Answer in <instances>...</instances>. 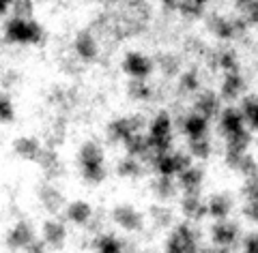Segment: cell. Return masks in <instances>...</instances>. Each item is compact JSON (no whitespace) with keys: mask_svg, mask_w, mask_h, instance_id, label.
I'll list each match as a JSON object with an SVG mask.
<instances>
[{"mask_svg":"<svg viewBox=\"0 0 258 253\" xmlns=\"http://www.w3.org/2000/svg\"><path fill=\"white\" fill-rule=\"evenodd\" d=\"M41 240L52 249L64 247V240H67V227H64V223L60 221V219H47V221H43Z\"/></svg>","mask_w":258,"mask_h":253,"instance_id":"cell-15","label":"cell"},{"mask_svg":"<svg viewBox=\"0 0 258 253\" xmlns=\"http://www.w3.org/2000/svg\"><path fill=\"white\" fill-rule=\"evenodd\" d=\"M179 13L187 20H200L205 18V3H200V0H183V3H179Z\"/></svg>","mask_w":258,"mask_h":253,"instance_id":"cell-37","label":"cell"},{"mask_svg":"<svg viewBox=\"0 0 258 253\" xmlns=\"http://www.w3.org/2000/svg\"><path fill=\"white\" fill-rule=\"evenodd\" d=\"M249 144H252V131H249V129H243V131L226 137V152L245 154L249 150Z\"/></svg>","mask_w":258,"mask_h":253,"instance_id":"cell-27","label":"cell"},{"mask_svg":"<svg viewBox=\"0 0 258 253\" xmlns=\"http://www.w3.org/2000/svg\"><path fill=\"white\" fill-rule=\"evenodd\" d=\"M151 189H153V193H155L161 202H166V200L174 198L176 189H179V183H174L172 178H166V176H157L155 181L151 183Z\"/></svg>","mask_w":258,"mask_h":253,"instance_id":"cell-29","label":"cell"},{"mask_svg":"<svg viewBox=\"0 0 258 253\" xmlns=\"http://www.w3.org/2000/svg\"><path fill=\"white\" fill-rule=\"evenodd\" d=\"M203 183H205V170L198 165H191L179 176V189L183 191V195H200L203 193Z\"/></svg>","mask_w":258,"mask_h":253,"instance_id":"cell-18","label":"cell"},{"mask_svg":"<svg viewBox=\"0 0 258 253\" xmlns=\"http://www.w3.org/2000/svg\"><path fill=\"white\" fill-rule=\"evenodd\" d=\"M151 165L157 172V176L179 178L185 170L191 167V157L187 152H168V154H155L151 157Z\"/></svg>","mask_w":258,"mask_h":253,"instance_id":"cell-5","label":"cell"},{"mask_svg":"<svg viewBox=\"0 0 258 253\" xmlns=\"http://www.w3.org/2000/svg\"><path fill=\"white\" fill-rule=\"evenodd\" d=\"M179 208L187 221H200L203 217L209 215V206L200 200V195H183L179 202Z\"/></svg>","mask_w":258,"mask_h":253,"instance_id":"cell-21","label":"cell"},{"mask_svg":"<svg viewBox=\"0 0 258 253\" xmlns=\"http://www.w3.org/2000/svg\"><path fill=\"white\" fill-rule=\"evenodd\" d=\"M45 247H47V244H45L41 238H37L26 251H24V253H45Z\"/></svg>","mask_w":258,"mask_h":253,"instance_id":"cell-45","label":"cell"},{"mask_svg":"<svg viewBox=\"0 0 258 253\" xmlns=\"http://www.w3.org/2000/svg\"><path fill=\"white\" fill-rule=\"evenodd\" d=\"M211 69H222L224 75L226 73H239V58L235 50L224 47V50L211 54Z\"/></svg>","mask_w":258,"mask_h":253,"instance_id":"cell-23","label":"cell"},{"mask_svg":"<svg viewBox=\"0 0 258 253\" xmlns=\"http://www.w3.org/2000/svg\"><path fill=\"white\" fill-rule=\"evenodd\" d=\"M211 240L215 247L228 249L239 240V225L232 221H215L211 225Z\"/></svg>","mask_w":258,"mask_h":253,"instance_id":"cell-13","label":"cell"},{"mask_svg":"<svg viewBox=\"0 0 258 253\" xmlns=\"http://www.w3.org/2000/svg\"><path fill=\"white\" fill-rule=\"evenodd\" d=\"M43 28L35 20L11 18L5 22V43L11 45H39L43 41Z\"/></svg>","mask_w":258,"mask_h":253,"instance_id":"cell-2","label":"cell"},{"mask_svg":"<svg viewBox=\"0 0 258 253\" xmlns=\"http://www.w3.org/2000/svg\"><path fill=\"white\" fill-rule=\"evenodd\" d=\"M179 129L187 135V140H198V137H207L209 120L198 116L196 112H189V114H185V116H181Z\"/></svg>","mask_w":258,"mask_h":253,"instance_id":"cell-17","label":"cell"},{"mask_svg":"<svg viewBox=\"0 0 258 253\" xmlns=\"http://www.w3.org/2000/svg\"><path fill=\"white\" fill-rule=\"evenodd\" d=\"M209 206V217L215 221H228V217L232 213V198L226 193H213L207 202Z\"/></svg>","mask_w":258,"mask_h":253,"instance_id":"cell-22","label":"cell"},{"mask_svg":"<svg viewBox=\"0 0 258 253\" xmlns=\"http://www.w3.org/2000/svg\"><path fill=\"white\" fill-rule=\"evenodd\" d=\"M0 118H3V122H13V118H15V110H13L9 95L0 97Z\"/></svg>","mask_w":258,"mask_h":253,"instance_id":"cell-41","label":"cell"},{"mask_svg":"<svg viewBox=\"0 0 258 253\" xmlns=\"http://www.w3.org/2000/svg\"><path fill=\"white\" fill-rule=\"evenodd\" d=\"M166 253H198V232L191 227L189 221L176 223L164 244Z\"/></svg>","mask_w":258,"mask_h":253,"instance_id":"cell-4","label":"cell"},{"mask_svg":"<svg viewBox=\"0 0 258 253\" xmlns=\"http://www.w3.org/2000/svg\"><path fill=\"white\" fill-rule=\"evenodd\" d=\"M243 215L249 219V221L258 223V202H247L243 206Z\"/></svg>","mask_w":258,"mask_h":253,"instance_id":"cell-44","label":"cell"},{"mask_svg":"<svg viewBox=\"0 0 258 253\" xmlns=\"http://www.w3.org/2000/svg\"><path fill=\"white\" fill-rule=\"evenodd\" d=\"M37 163L41 165L45 178H58L62 174V163H60L58 152H56L54 148H43L41 159H39Z\"/></svg>","mask_w":258,"mask_h":253,"instance_id":"cell-26","label":"cell"},{"mask_svg":"<svg viewBox=\"0 0 258 253\" xmlns=\"http://www.w3.org/2000/svg\"><path fill=\"white\" fill-rule=\"evenodd\" d=\"M9 9H11V3H3V7H0V13L7 15V13H9Z\"/></svg>","mask_w":258,"mask_h":253,"instance_id":"cell-46","label":"cell"},{"mask_svg":"<svg viewBox=\"0 0 258 253\" xmlns=\"http://www.w3.org/2000/svg\"><path fill=\"white\" fill-rule=\"evenodd\" d=\"M243 253H258V234H247L245 236Z\"/></svg>","mask_w":258,"mask_h":253,"instance_id":"cell-43","label":"cell"},{"mask_svg":"<svg viewBox=\"0 0 258 253\" xmlns=\"http://www.w3.org/2000/svg\"><path fill=\"white\" fill-rule=\"evenodd\" d=\"M241 9V15L247 20V24L258 26V0H247V3H239L237 5Z\"/></svg>","mask_w":258,"mask_h":253,"instance_id":"cell-40","label":"cell"},{"mask_svg":"<svg viewBox=\"0 0 258 253\" xmlns=\"http://www.w3.org/2000/svg\"><path fill=\"white\" fill-rule=\"evenodd\" d=\"M207 28L211 35H215L222 41H232L237 39V30H235V20L232 18H224L217 13H209L207 15Z\"/></svg>","mask_w":258,"mask_h":253,"instance_id":"cell-16","label":"cell"},{"mask_svg":"<svg viewBox=\"0 0 258 253\" xmlns=\"http://www.w3.org/2000/svg\"><path fill=\"white\" fill-rule=\"evenodd\" d=\"M74 52L82 62H93L99 56V45L91 30H80L74 39Z\"/></svg>","mask_w":258,"mask_h":253,"instance_id":"cell-11","label":"cell"},{"mask_svg":"<svg viewBox=\"0 0 258 253\" xmlns=\"http://www.w3.org/2000/svg\"><path fill=\"white\" fill-rule=\"evenodd\" d=\"M13 152L24 161H39L41 159V152H43V146L39 144L37 137L22 135L13 142Z\"/></svg>","mask_w":258,"mask_h":253,"instance_id":"cell-19","label":"cell"},{"mask_svg":"<svg viewBox=\"0 0 258 253\" xmlns=\"http://www.w3.org/2000/svg\"><path fill=\"white\" fill-rule=\"evenodd\" d=\"M243 193H245L247 202H258V176L247 178L243 185Z\"/></svg>","mask_w":258,"mask_h":253,"instance_id":"cell-42","label":"cell"},{"mask_svg":"<svg viewBox=\"0 0 258 253\" xmlns=\"http://www.w3.org/2000/svg\"><path fill=\"white\" fill-rule=\"evenodd\" d=\"M157 67L161 69V73H164L166 77H174V75H181V60L176 58L174 54H161L157 56Z\"/></svg>","mask_w":258,"mask_h":253,"instance_id":"cell-33","label":"cell"},{"mask_svg":"<svg viewBox=\"0 0 258 253\" xmlns=\"http://www.w3.org/2000/svg\"><path fill=\"white\" fill-rule=\"evenodd\" d=\"M110 219L118 227H123L125 232H140L144 227V215L138 208H134L132 204H118L112 208Z\"/></svg>","mask_w":258,"mask_h":253,"instance_id":"cell-8","label":"cell"},{"mask_svg":"<svg viewBox=\"0 0 258 253\" xmlns=\"http://www.w3.org/2000/svg\"><path fill=\"white\" fill-rule=\"evenodd\" d=\"M149 217L157 227H170L174 221L172 210L166 204H153V206H149Z\"/></svg>","mask_w":258,"mask_h":253,"instance_id":"cell-31","label":"cell"},{"mask_svg":"<svg viewBox=\"0 0 258 253\" xmlns=\"http://www.w3.org/2000/svg\"><path fill=\"white\" fill-rule=\"evenodd\" d=\"M237 172H239V174H243V176H245V181H247V178L258 176V163H256V159H254L249 152L241 157L239 165H237Z\"/></svg>","mask_w":258,"mask_h":253,"instance_id":"cell-39","label":"cell"},{"mask_svg":"<svg viewBox=\"0 0 258 253\" xmlns=\"http://www.w3.org/2000/svg\"><path fill=\"white\" fill-rule=\"evenodd\" d=\"M39 202H41V206L47 210V213H58V210H62L64 206V195L62 191L58 189V187H54L50 183H43L41 187H39Z\"/></svg>","mask_w":258,"mask_h":253,"instance_id":"cell-20","label":"cell"},{"mask_svg":"<svg viewBox=\"0 0 258 253\" xmlns=\"http://www.w3.org/2000/svg\"><path fill=\"white\" fill-rule=\"evenodd\" d=\"M222 99L217 97L213 91H200L196 97H194V112L198 114V116H203L207 120L211 118H220L222 114Z\"/></svg>","mask_w":258,"mask_h":253,"instance_id":"cell-10","label":"cell"},{"mask_svg":"<svg viewBox=\"0 0 258 253\" xmlns=\"http://www.w3.org/2000/svg\"><path fill=\"white\" fill-rule=\"evenodd\" d=\"M78 163L82 170V178L88 185H99L106 181L108 170H106V157L103 148L97 142H84L78 150Z\"/></svg>","mask_w":258,"mask_h":253,"instance_id":"cell-1","label":"cell"},{"mask_svg":"<svg viewBox=\"0 0 258 253\" xmlns=\"http://www.w3.org/2000/svg\"><path fill=\"white\" fill-rule=\"evenodd\" d=\"M95 251L97 253H123V242L114 234H97Z\"/></svg>","mask_w":258,"mask_h":253,"instance_id":"cell-32","label":"cell"},{"mask_svg":"<svg viewBox=\"0 0 258 253\" xmlns=\"http://www.w3.org/2000/svg\"><path fill=\"white\" fill-rule=\"evenodd\" d=\"M187 154L191 159L205 161L211 154V140L209 137H198V140H187Z\"/></svg>","mask_w":258,"mask_h":253,"instance_id":"cell-34","label":"cell"},{"mask_svg":"<svg viewBox=\"0 0 258 253\" xmlns=\"http://www.w3.org/2000/svg\"><path fill=\"white\" fill-rule=\"evenodd\" d=\"M116 174L123 176V178H140L144 174V165L140 159H134V157H123L116 165Z\"/></svg>","mask_w":258,"mask_h":253,"instance_id":"cell-30","label":"cell"},{"mask_svg":"<svg viewBox=\"0 0 258 253\" xmlns=\"http://www.w3.org/2000/svg\"><path fill=\"white\" fill-rule=\"evenodd\" d=\"M123 146H125L127 157H134V159H140V161L142 159H149L151 161V148H149V137H147V133H136V135H132Z\"/></svg>","mask_w":258,"mask_h":253,"instance_id":"cell-24","label":"cell"},{"mask_svg":"<svg viewBox=\"0 0 258 253\" xmlns=\"http://www.w3.org/2000/svg\"><path fill=\"white\" fill-rule=\"evenodd\" d=\"M243 93H245L243 75L241 73H226L222 79V86H220V99L230 105L232 101H239Z\"/></svg>","mask_w":258,"mask_h":253,"instance_id":"cell-14","label":"cell"},{"mask_svg":"<svg viewBox=\"0 0 258 253\" xmlns=\"http://www.w3.org/2000/svg\"><path fill=\"white\" fill-rule=\"evenodd\" d=\"M149 148L151 157L155 154H168L172 152V118L168 112H159L149 125Z\"/></svg>","mask_w":258,"mask_h":253,"instance_id":"cell-3","label":"cell"},{"mask_svg":"<svg viewBox=\"0 0 258 253\" xmlns=\"http://www.w3.org/2000/svg\"><path fill=\"white\" fill-rule=\"evenodd\" d=\"M179 91L181 93H191V95L200 93V75H198L196 69H187L179 75Z\"/></svg>","mask_w":258,"mask_h":253,"instance_id":"cell-35","label":"cell"},{"mask_svg":"<svg viewBox=\"0 0 258 253\" xmlns=\"http://www.w3.org/2000/svg\"><path fill=\"white\" fill-rule=\"evenodd\" d=\"M67 219L74 225H88L93 219V206L84 200H76L67 204Z\"/></svg>","mask_w":258,"mask_h":253,"instance_id":"cell-25","label":"cell"},{"mask_svg":"<svg viewBox=\"0 0 258 253\" xmlns=\"http://www.w3.org/2000/svg\"><path fill=\"white\" fill-rule=\"evenodd\" d=\"M127 95L132 97L134 101H149L151 99V86L147 84L144 79H129V84H127Z\"/></svg>","mask_w":258,"mask_h":253,"instance_id":"cell-36","label":"cell"},{"mask_svg":"<svg viewBox=\"0 0 258 253\" xmlns=\"http://www.w3.org/2000/svg\"><path fill=\"white\" fill-rule=\"evenodd\" d=\"M144 129V118L140 114H136V116H123V118H114L108 125V142L112 144H125L129 137L136 135V133H142Z\"/></svg>","mask_w":258,"mask_h":253,"instance_id":"cell-6","label":"cell"},{"mask_svg":"<svg viewBox=\"0 0 258 253\" xmlns=\"http://www.w3.org/2000/svg\"><path fill=\"white\" fill-rule=\"evenodd\" d=\"M11 11H13V18H18V20H32L35 5H32L30 0H13Z\"/></svg>","mask_w":258,"mask_h":253,"instance_id":"cell-38","label":"cell"},{"mask_svg":"<svg viewBox=\"0 0 258 253\" xmlns=\"http://www.w3.org/2000/svg\"><path fill=\"white\" fill-rule=\"evenodd\" d=\"M35 240H37L35 227H32L28 221H24V219L15 223L9 230V234H7V247L13 249V251H26Z\"/></svg>","mask_w":258,"mask_h":253,"instance_id":"cell-9","label":"cell"},{"mask_svg":"<svg viewBox=\"0 0 258 253\" xmlns=\"http://www.w3.org/2000/svg\"><path fill=\"white\" fill-rule=\"evenodd\" d=\"M120 69L127 73L129 79H147L155 69V60L140 52H127L120 62Z\"/></svg>","mask_w":258,"mask_h":253,"instance_id":"cell-7","label":"cell"},{"mask_svg":"<svg viewBox=\"0 0 258 253\" xmlns=\"http://www.w3.org/2000/svg\"><path fill=\"white\" fill-rule=\"evenodd\" d=\"M247 129L245 125V118H243V112L241 108H235V105H226L220 114V131L224 133V137L228 135H235L239 131Z\"/></svg>","mask_w":258,"mask_h":253,"instance_id":"cell-12","label":"cell"},{"mask_svg":"<svg viewBox=\"0 0 258 253\" xmlns=\"http://www.w3.org/2000/svg\"><path fill=\"white\" fill-rule=\"evenodd\" d=\"M241 112H243L245 125L249 131H258V97L247 95L241 99Z\"/></svg>","mask_w":258,"mask_h":253,"instance_id":"cell-28","label":"cell"}]
</instances>
